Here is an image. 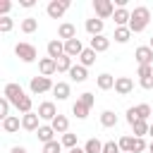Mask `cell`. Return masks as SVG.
Instances as JSON below:
<instances>
[{
    "label": "cell",
    "mask_w": 153,
    "mask_h": 153,
    "mask_svg": "<svg viewBox=\"0 0 153 153\" xmlns=\"http://www.w3.org/2000/svg\"><path fill=\"white\" fill-rule=\"evenodd\" d=\"M48 88H55L48 76H33V79H31V91H33V93H43V91H48Z\"/></svg>",
    "instance_id": "ba28073f"
},
{
    "label": "cell",
    "mask_w": 153,
    "mask_h": 153,
    "mask_svg": "<svg viewBox=\"0 0 153 153\" xmlns=\"http://www.w3.org/2000/svg\"><path fill=\"white\" fill-rule=\"evenodd\" d=\"M86 31H88L91 36H100V31H103V19H98V17L86 19Z\"/></svg>",
    "instance_id": "e0dca14e"
},
{
    "label": "cell",
    "mask_w": 153,
    "mask_h": 153,
    "mask_svg": "<svg viewBox=\"0 0 153 153\" xmlns=\"http://www.w3.org/2000/svg\"><path fill=\"white\" fill-rule=\"evenodd\" d=\"M79 60H81V65H84V67L93 65V62H96V50H91V48H84V53L79 55Z\"/></svg>",
    "instance_id": "7402d4cb"
},
{
    "label": "cell",
    "mask_w": 153,
    "mask_h": 153,
    "mask_svg": "<svg viewBox=\"0 0 153 153\" xmlns=\"http://www.w3.org/2000/svg\"><path fill=\"white\" fill-rule=\"evenodd\" d=\"M93 10H96L98 19H108L115 14V5L110 0H93Z\"/></svg>",
    "instance_id": "3957f363"
},
{
    "label": "cell",
    "mask_w": 153,
    "mask_h": 153,
    "mask_svg": "<svg viewBox=\"0 0 153 153\" xmlns=\"http://www.w3.org/2000/svg\"><path fill=\"white\" fill-rule=\"evenodd\" d=\"M141 86H143V88H153V74H151V76H143V79H141Z\"/></svg>",
    "instance_id": "7bdbcfd3"
},
{
    "label": "cell",
    "mask_w": 153,
    "mask_h": 153,
    "mask_svg": "<svg viewBox=\"0 0 153 153\" xmlns=\"http://www.w3.org/2000/svg\"><path fill=\"white\" fill-rule=\"evenodd\" d=\"M79 100H81V103H86V105L91 108V105H93V93H81V98H79Z\"/></svg>",
    "instance_id": "b9f144b4"
},
{
    "label": "cell",
    "mask_w": 153,
    "mask_h": 153,
    "mask_svg": "<svg viewBox=\"0 0 153 153\" xmlns=\"http://www.w3.org/2000/svg\"><path fill=\"white\" fill-rule=\"evenodd\" d=\"M69 76H72V81H86V67L84 65H74L72 69H69Z\"/></svg>",
    "instance_id": "d6986e66"
},
{
    "label": "cell",
    "mask_w": 153,
    "mask_h": 153,
    "mask_svg": "<svg viewBox=\"0 0 153 153\" xmlns=\"http://www.w3.org/2000/svg\"><path fill=\"white\" fill-rule=\"evenodd\" d=\"M10 29H12V19H10V17H2V19H0V31L7 33Z\"/></svg>",
    "instance_id": "8d00e7d4"
},
{
    "label": "cell",
    "mask_w": 153,
    "mask_h": 153,
    "mask_svg": "<svg viewBox=\"0 0 153 153\" xmlns=\"http://www.w3.org/2000/svg\"><path fill=\"white\" fill-rule=\"evenodd\" d=\"M10 153H26V148H24V146H14Z\"/></svg>",
    "instance_id": "f6af8a7d"
},
{
    "label": "cell",
    "mask_w": 153,
    "mask_h": 153,
    "mask_svg": "<svg viewBox=\"0 0 153 153\" xmlns=\"http://www.w3.org/2000/svg\"><path fill=\"white\" fill-rule=\"evenodd\" d=\"M108 48H110V38H105L103 33L91 38V50H96V53H103V50H108Z\"/></svg>",
    "instance_id": "4fadbf2b"
},
{
    "label": "cell",
    "mask_w": 153,
    "mask_h": 153,
    "mask_svg": "<svg viewBox=\"0 0 153 153\" xmlns=\"http://www.w3.org/2000/svg\"><path fill=\"white\" fill-rule=\"evenodd\" d=\"M148 134H151V136H153V124H151V127H148Z\"/></svg>",
    "instance_id": "c3c4849f"
},
{
    "label": "cell",
    "mask_w": 153,
    "mask_h": 153,
    "mask_svg": "<svg viewBox=\"0 0 153 153\" xmlns=\"http://www.w3.org/2000/svg\"><path fill=\"white\" fill-rule=\"evenodd\" d=\"M100 124H103V127H115V124H117V115H115L112 110H105V112L100 115Z\"/></svg>",
    "instance_id": "cb8c5ba5"
},
{
    "label": "cell",
    "mask_w": 153,
    "mask_h": 153,
    "mask_svg": "<svg viewBox=\"0 0 153 153\" xmlns=\"http://www.w3.org/2000/svg\"><path fill=\"white\" fill-rule=\"evenodd\" d=\"M7 112H10V100L2 96V98H0V117H2V120H7V117H10Z\"/></svg>",
    "instance_id": "836d02e7"
},
{
    "label": "cell",
    "mask_w": 153,
    "mask_h": 153,
    "mask_svg": "<svg viewBox=\"0 0 153 153\" xmlns=\"http://www.w3.org/2000/svg\"><path fill=\"white\" fill-rule=\"evenodd\" d=\"M112 86H115V79H112V74H100V76H98V88L108 91V88H112Z\"/></svg>",
    "instance_id": "484cf974"
},
{
    "label": "cell",
    "mask_w": 153,
    "mask_h": 153,
    "mask_svg": "<svg viewBox=\"0 0 153 153\" xmlns=\"http://www.w3.org/2000/svg\"><path fill=\"white\" fill-rule=\"evenodd\" d=\"M22 7H33V0H22Z\"/></svg>",
    "instance_id": "bcb514c9"
},
{
    "label": "cell",
    "mask_w": 153,
    "mask_h": 153,
    "mask_svg": "<svg viewBox=\"0 0 153 153\" xmlns=\"http://www.w3.org/2000/svg\"><path fill=\"white\" fill-rule=\"evenodd\" d=\"M10 7H12V2H7V0H5V2H0V12H2V14H7V12H10Z\"/></svg>",
    "instance_id": "ee69618b"
},
{
    "label": "cell",
    "mask_w": 153,
    "mask_h": 153,
    "mask_svg": "<svg viewBox=\"0 0 153 153\" xmlns=\"http://www.w3.org/2000/svg\"><path fill=\"white\" fill-rule=\"evenodd\" d=\"M117 151H120V143H115V141H108L103 146V153H117Z\"/></svg>",
    "instance_id": "ab89813d"
},
{
    "label": "cell",
    "mask_w": 153,
    "mask_h": 153,
    "mask_svg": "<svg viewBox=\"0 0 153 153\" xmlns=\"http://www.w3.org/2000/svg\"><path fill=\"white\" fill-rule=\"evenodd\" d=\"M69 153H86V151H84V148H72Z\"/></svg>",
    "instance_id": "7dc6e473"
},
{
    "label": "cell",
    "mask_w": 153,
    "mask_h": 153,
    "mask_svg": "<svg viewBox=\"0 0 153 153\" xmlns=\"http://www.w3.org/2000/svg\"><path fill=\"white\" fill-rule=\"evenodd\" d=\"M103 146H105V143H100L98 139H88L86 146H84V151H86V153H103Z\"/></svg>",
    "instance_id": "d4e9b609"
},
{
    "label": "cell",
    "mask_w": 153,
    "mask_h": 153,
    "mask_svg": "<svg viewBox=\"0 0 153 153\" xmlns=\"http://www.w3.org/2000/svg\"><path fill=\"white\" fill-rule=\"evenodd\" d=\"M38 69H41V76H50V74L57 69V62H55L53 57H43V60L38 62Z\"/></svg>",
    "instance_id": "8fae6325"
},
{
    "label": "cell",
    "mask_w": 153,
    "mask_h": 153,
    "mask_svg": "<svg viewBox=\"0 0 153 153\" xmlns=\"http://www.w3.org/2000/svg\"><path fill=\"white\" fill-rule=\"evenodd\" d=\"M67 7H69V0H53V2L48 5V17H50V19H60Z\"/></svg>",
    "instance_id": "5b68a950"
},
{
    "label": "cell",
    "mask_w": 153,
    "mask_h": 153,
    "mask_svg": "<svg viewBox=\"0 0 153 153\" xmlns=\"http://www.w3.org/2000/svg\"><path fill=\"white\" fill-rule=\"evenodd\" d=\"M50 127L57 131V134H67V127H69V120L65 117V115H57L53 122H50Z\"/></svg>",
    "instance_id": "ac0fdd59"
},
{
    "label": "cell",
    "mask_w": 153,
    "mask_h": 153,
    "mask_svg": "<svg viewBox=\"0 0 153 153\" xmlns=\"http://www.w3.org/2000/svg\"><path fill=\"white\" fill-rule=\"evenodd\" d=\"M57 33H60V38H65V41H72V38H76V29H74V24H69V22L60 24Z\"/></svg>",
    "instance_id": "9a60e30c"
},
{
    "label": "cell",
    "mask_w": 153,
    "mask_h": 153,
    "mask_svg": "<svg viewBox=\"0 0 153 153\" xmlns=\"http://www.w3.org/2000/svg\"><path fill=\"white\" fill-rule=\"evenodd\" d=\"M36 26H38V22H36L33 17H26V19L22 22V31H24V33H31V31H36Z\"/></svg>",
    "instance_id": "1f68e13d"
},
{
    "label": "cell",
    "mask_w": 153,
    "mask_h": 153,
    "mask_svg": "<svg viewBox=\"0 0 153 153\" xmlns=\"http://www.w3.org/2000/svg\"><path fill=\"white\" fill-rule=\"evenodd\" d=\"M24 96H26V93L22 91L19 84H7V86H5V98H7L12 105H19V100H22Z\"/></svg>",
    "instance_id": "277c9868"
},
{
    "label": "cell",
    "mask_w": 153,
    "mask_h": 153,
    "mask_svg": "<svg viewBox=\"0 0 153 153\" xmlns=\"http://www.w3.org/2000/svg\"><path fill=\"white\" fill-rule=\"evenodd\" d=\"M112 17H115V24H117V26H124V24L129 26V19H131V12H127L124 7H117Z\"/></svg>",
    "instance_id": "2e32d148"
},
{
    "label": "cell",
    "mask_w": 153,
    "mask_h": 153,
    "mask_svg": "<svg viewBox=\"0 0 153 153\" xmlns=\"http://www.w3.org/2000/svg\"><path fill=\"white\" fill-rule=\"evenodd\" d=\"M55 62H57V72H69V69L74 67V65H72V57H67V55L57 57Z\"/></svg>",
    "instance_id": "f546056e"
},
{
    "label": "cell",
    "mask_w": 153,
    "mask_h": 153,
    "mask_svg": "<svg viewBox=\"0 0 153 153\" xmlns=\"http://www.w3.org/2000/svg\"><path fill=\"white\" fill-rule=\"evenodd\" d=\"M53 134H55L53 127H38V139H41L43 143H50V141H53Z\"/></svg>",
    "instance_id": "f1b7e54d"
},
{
    "label": "cell",
    "mask_w": 153,
    "mask_h": 153,
    "mask_svg": "<svg viewBox=\"0 0 153 153\" xmlns=\"http://www.w3.org/2000/svg\"><path fill=\"white\" fill-rule=\"evenodd\" d=\"M38 112H26L24 117H22V127L26 129V131H33V129H38Z\"/></svg>",
    "instance_id": "7c38bea8"
},
{
    "label": "cell",
    "mask_w": 153,
    "mask_h": 153,
    "mask_svg": "<svg viewBox=\"0 0 153 153\" xmlns=\"http://www.w3.org/2000/svg\"><path fill=\"white\" fill-rule=\"evenodd\" d=\"M151 50H153V38H151Z\"/></svg>",
    "instance_id": "f907efd6"
},
{
    "label": "cell",
    "mask_w": 153,
    "mask_h": 153,
    "mask_svg": "<svg viewBox=\"0 0 153 153\" xmlns=\"http://www.w3.org/2000/svg\"><path fill=\"white\" fill-rule=\"evenodd\" d=\"M57 115H60V112L55 110V105H53L50 100H45V103L38 105V117H41V120H50V122H53Z\"/></svg>",
    "instance_id": "52a82bcc"
},
{
    "label": "cell",
    "mask_w": 153,
    "mask_h": 153,
    "mask_svg": "<svg viewBox=\"0 0 153 153\" xmlns=\"http://www.w3.org/2000/svg\"><path fill=\"white\" fill-rule=\"evenodd\" d=\"M62 146L76 148V134H62Z\"/></svg>",
    "instance_id": "d6a6232c"
},
{
    "label": "cell",
    "mask_w": 153,
    "mask_h": 153,
    "mask_svg": "<svg viewBox=\"0 0 153 153\" xmlns=\"http://www.w3.org/2000/svg\"><path fill=\"white\" fill-rule=\"evenodd\" d=\"M134 139H136V136H122V139H120V148H122L124 153H134Z\"/></svg>",
    "instance_id": "4dcf8cb0"
},
{
    "label": "cell",
    "mask_w": 153,
    "mask_h": 153,
    "mask_svg": "<svg viewBox=\"0 0 153 153\" xmlns=\"http://www.w3.org/2000/svg\"><path fill=\"white\" fill-rule=\"evenodd\" d=\"M84 53V45L79 38H72V41H65V55L67 57H74V55H81Z\"/></svg>",
    "instance_id": "30bf717a"
},
{
    "label": "cell",
    "mask_w": 153,
    "mask_h": 153,
    "mask_svg": "<svg viewBox=\"0 0 153 153\" xmlns=\"http://www.w3.org/2000/svg\"><path fill=\"white\" fill-rule=\"evenodd\" d=\"M129 36H131L129 26H117V29H115V41H117V43H127Z\"/></svg>",
    "instance_id": "44dd1931"
},
{
    "label": "cell",
    "mask_w": 153,
    "mask_h": 153,
    "mask_svg": "<svg viewBox=\"0 0 153 153\" xmlns=\"http://www.w3.org/2000/svg\"><path fill=\"white\" fill-rule=\"evenodd\" d=\"M148 19H151L148 7H136V10L131 12V19H129V31H131V33L143 31V29H146V24H148Z\"/></svg>",
    "instance_id": "6da1fadb"
},
{
    "label": "cell",
    "mask_w": 153,
    "mask_h": 153,
    "mask_svg": "<svg viewBox=\"0 0 153 153\" xmlns=\"http://www.w3.org/2000/svg\"><path fill=\"white\" fill-rule=\"evenodd\" d=\"M131 88H134V81H131L129 76H117V79H115V91H117L120 96L131 93Z\"/></svg>",
    "instance_id": "9c48e42d"
},
{
    "label": "cell",
    "mask_w": 153,
    "mask_h": 153,
    "mask_svg": "<svg viewBox=\"0 0 153 153\" xmlns=\"http://www.w3.org/2000/svg\"><path fill=\"white\" fill-rule=\"evenodd\" d=\"M53 93H55L60 100H65V98L69 96V84H65V81H57V84H55V88H53Z\"/></svg>",
    "instance_id": "603a6c76"
},
{
    "label": "cell",
    "mask_w": 153,
    "mask_h": 153,
    "mask_svg": "<svg viewBox=\"0 0 153 153\" xmlns=\"http://www.w3.org/2000/svg\"><path fill=\"white\" fill-rule=\"evenodd\" d=\"M136 120H141V117H139V112H136V108H129V110H127V122H129V124H134Z\"/></svg>",
    "instance_id": "f35d334b"
},
{
    "label": "cell",
    "mask_w": 153,
    "mask_h": 153,
    "mask_svg": "<svg viewBox=\"0 0 153 153\" xmlns=\"http://www.w3.org/2000/svg\"><path fill=\"white\" fill-rule=\"evenodd\" d=\"M148 127H151V124H148L146 120H136V122L131 124V129H134V134H136V136H143V134H148Z\"/></svg>",
    "instance_id": "83f0119b"
},
{
    "label": "cell",
    "mask_w": 153,
    "mask_h": 153,
    "mask_svg": "<svg viewBox=\"0 0 153 153\" xmlns=\"http://www.w3.org/2000/svg\"><path fill=\"white\" fill-rule=\"evenodd\" d=\"M2 129H5L7 134H12V131H17V129H19V117H14V115H10L7 120H2Z\"/></svg>",
    "instance_id": "ffe728a7"
},
{
    "label": "cell",
    "mask_w": 153,
    "mask_h": 153,
    "mask_svg": "<svg viewBox=\"0 0 153 153\" xmlns=\"http://www.w3.org/2000/svg\"><path fill=\"white\" fill-rule=\"evenodd\" d=\"M143 148H146V143H143V139H141V136H136V139H134V153H141Z\"/></svg>",
    "instance_id": "60d3db41"
},
{
    "label": "cell",
    "mask_w": 153,
    "mask_h": 153,
    "mask_svg": "<svg viewBox=\"0 0 153 153\" xmlns=\"http://www.w3.org/2000/svg\"><path fill=\"white\" fill-rule=\"evenodd\" d=\"M14 53H17V57L19 60H24V62H33L36 60V48L31 45V43H17L14 45Z\"/></svg>",
    "instance_id": "7a4b0ae2"
},
{
    "label": "cell",
    "mask_w": 153,
    "mask_h": 153,
    "mask_svg": "<svg viewBox=\"0 0 153 153\" xmlns=\"http://www.w3.org/2000/svg\"><path fill=\"white\" fill-rule=\"evenodd\" d=\"M134 57H136L139 65H151V62H153V50H151V45H139L136 53H134Z\"/></svg>",
    "instance_id": "8992f818"
},
{
    "label": "cell",
    "mask_w": 153,
    "mask_h": 153,
    "mask_svg": "<svg viewBox=\"0 0 153 153\" xmlns=\"http://www.w3.org/2000/svg\"><path fill=\"white\" fill-rule=\"evenodd\" d=\"M62 55H65V43H62V41H50V43H48V57L57 60V57H62Z\"/></svg>",
    "instance_id": "5bb4252c"
},
{
    "label": "cell",
    "mask_w": 153,
    "mask_h": 153,
    "mask_svg": "<svg viewBox=\"0 0 153 153\" xmlns=\"http://www.w3.org/2000/svg\"><path fill=\"white\" fill-rule=\"evenodd\" d=\"M136 112H139V117H141V120H146V117H151V115H153V110H151V108H148L146 103L136 105Z\"/></svg>",
    "instance_id": "e575fe53"
},
{
    "label": "cell",
    "mask_w": 153,
    "mask_h": 153,
    "mask_svg": "<svg viewBox=\"0 0 153 153\" xmlns=\"http://www.w3.org/2000/svg\"><path fill=\"white\" fill-rule=\"evenodd\" d=\"M153 74V67L151 65H139V76L143 79V76H151Z\"/></svg>",
    "instance_id": "74e56055"
},
{
    "label": "cell",
    "mask_w": 153,
    "mask_h": 153,
    "mask_svg": "<svg viewBox=\"0 0 153 153\" xmlns=\"http://www.w3.org/2000/svg\"><path fill=\"white\" fill-rule=\"evenodd\" d=\"M72 112H74L79 120H84V117L88 115V105H86V103H81V100H76V103L72 105Z\"/></svg>",
    "instance_id": "4316f807"
},
{
    "label": "cell",
    "mask_w": 153,
    "mask_h": 153,
    "mask_svg": "<svg viewBox=\"0 0 153 153\" xmlns=\"http://www.w3.org/2000/svg\"><path fill=\"white\" fill-rule=\"evenodd\" d=\"M43 153H60V143H57V141L43 143Z\"/></svg>",
    "instance_id": "d590c367"
},
{
    "label": "cell",
    "mask_w": 153,
    "mask_h": 153,
    "mask_svg": "<svg viewBox=\"0 0 153 153\" xmlns=\"http://www.w3.org/2000/svg\"><path fill=\"white\" fill-rule=\"evenodd\" d=\"M148 151H151V153H153V141H151V146H148Z\"/></svg>",
    "instance_id": "681fc988"
}]
</instances>
